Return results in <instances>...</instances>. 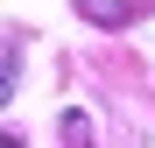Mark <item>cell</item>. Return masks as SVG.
Segmentation results:
<instances>
[{
  "instance_id": "cell-1",
  "label": "cell",
  "mask_w": 155,
  "mask_h": 148,
  "mask_svg": "<svg viewBox=\"0 0 155 148\" xmlns=\"http://www.w3.org/2000/svg\"><path fill=\"white\" fill-rule=\"evenodd\" d=\"M78 14L99 21V28H127V21L148 14V0H78Z\"/></svg>"
},
{
  "instance_id": "cell-2",
  "label": "cell",
  "mask_w": 155,
  "mask_h": 148,
  "mask_svg": "<svg viewBox=\"0 0 155 148\" xmlns=\"http://www.w3.org/2000/svg\"><path fill=\"white\" fill-rule=\"evenodd\" d=\"M14 78H21V35L0 28V106L14 99Z\"/></svg>"
},
{
  "instance_id": "cell-3",
  "label": "cell",
  "mask_w": 155,
  "mask_h": 148,
  "mask_svg": "<svg viewBox=\"0 0 155 148\" xmlns=\"http://www.w3.org/2000/svg\"><path fill=\"white\" fill-rule=\"evenodd\" d=\"M0 148H28V141H21V134H0Z\"/></svg>"
}]
</instances>
